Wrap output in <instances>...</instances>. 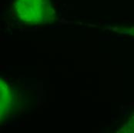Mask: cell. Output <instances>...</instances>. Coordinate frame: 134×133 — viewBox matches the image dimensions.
I'll list each match as a JSON object with an SVG mask.
<instances>
[{"label":"cell","mask_w":134,"mask_h":133,"mask_svg":"<svg viewBox=\"0 0 134 133\" xmlns=\"http://www.w3.org/2000/svg\"><path fill=\"white\" fill-rule=\"evenodd\" d=\"M12 10L17 20L29 25L46 24L55 19L49 0H14Z\"/></svg>","instance_id":"1"},{"label":"cell","mask_w":134,"mask_h":133,"mask_svg":"<svg viewBox=\"0 0 134 133\" xmlns=\"http://www.w3.org/2000/svg\"><path fill=\"white\" fill-rule=\"evenodd\" d=\"M1 119L2 120L12 112L14 105L13 93L5 81L1 80Z\"/></svg>","instance_id":"2"},{"label":"cell","mask_w":134,"mask_h":133,"mask_svg":"<svg viewBox=\"0 0 134 133\" xmlns=\"http://www.w3.org/2000/svg\"><path fill=\"white\" fill-rule=\"evenodd\" d=\"M122 132H134V117L121 129Z\"/></svg>","instance_id":"3"},{"label":"cell","mask_w":134,"mask_h":133,"mask_svg":"<svg viewBox=\"0 0 134 133\" xmlns=\"http://www.w3.org/2000/svg\"><path fill=\"white\" fill-rule=\"evenodd\" d=\"M126 32L129 33V34H131V35H133L134 36V28H130L129 29L126 30Z\"/></svg>","instance_id":"4"}]
</instances>
